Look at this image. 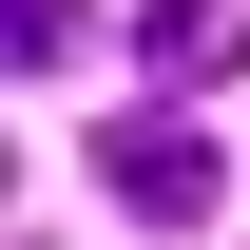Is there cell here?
Listing matches in <instances>:
<instances>
[{"mask_svg": "<svg viewBox=\"0 0 250 250\" xmlns=\"http://www.w3.org/2000/svg\"><path fill=\"white\" fill-rule=\"evenodd\" d=\"M96 173H116V212H135V231H192V212L231 192V154H212L192 116H116V135H96Z\"/></svg>", "mask_w": 250, "mask_h": 250, "instance_id": "1", "label": "cell"}, {"mask_svg": "<svg viewBox=\"0 0 250 250\" xmlns=\"http://www.w3.org/2000/svg\"><path fill=\"white\" fill-rule=\"evenodd\" d=\"M135 58H154V77H250V0H154Z\"/></svg>", "mask_w": 250, "mask_h": 250, "instance_id": "2", "label": "cell"}, {"mask_svg": "<svg viewBox=\"0 0 250 250\" xmlns=\"http://www.w3.org/2000/svg\"><path fill=\"white\" fill-rule=\"evenodd\" d=\"M0 58H20V77H58V58H77V0H0Z\"/></svg>", "mask_w": 250, "mask_h": 250, "instance_id": "3", "label": "cell"}]
</instances>
